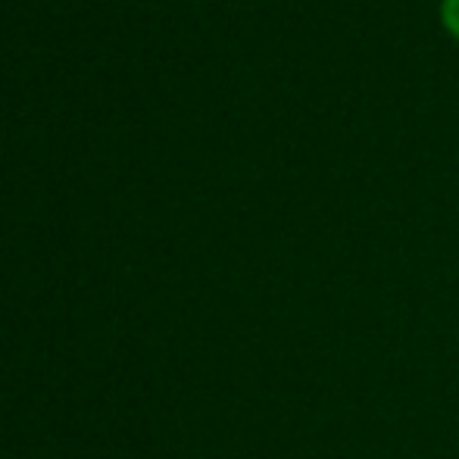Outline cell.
Returning <instances> with one entry per match:
<instances>
[{
    "label": "cell",
    "mask_w": 459,
    "mask_h": 459,
    "mask_svg": "<svg viewBox=\"0 0 459 459\" xmlns=\"http://www.w3.org/2000/svg\"><path fill=\"white\" fill-rule=\"evenodd\" d=\"M444 19H447V25L459 35V0H447L444 4Z\"/></svg>",
    "instance_id": "obj_1"
}]
</instances>
